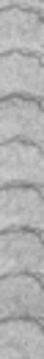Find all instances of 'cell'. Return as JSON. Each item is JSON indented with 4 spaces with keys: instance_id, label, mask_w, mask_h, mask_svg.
Masks as SVG:
<instances>
[{
    "instance_id": "cell-1",
    "label": "cell",
    "mask_w": 44,
    "mask_h": 359,
    "mask_svg": "<svg viewBox=\"0 0 44 359\" xmlns=\"http://www.w3.org/2000/svg\"><path fill=\"white\" fill-rule=\"evenodd\" d=\"M41 98L33 95H3L0 104V140H30L36 146L44 143V115Z\"/></svg>"
},
{
    "instance_id": "cell-2",
    "label": "cell",
    "mask_w": 44,
    "mask_h": 359,
    "mask_svg": "<svg viewBox=\"0 0 44 359\" xmlns=\"http://www.w3.org/2000/svg\"><path fill=\"white\" fill-rule=\"evenodd\" d=\"M44 48V20L41 8L33 6H3L0 14V50H33Z\"/></svg>"
},
{
    "instance_id": "cell-3",
    "label": "cell",
    "mask_w": 44,
    "mask_h": 359,
    "mask_svg": "<svg viewBox=\"0 0 44 359\" xmlns=\"http://www.w3.org/2000/svg\"><path fill=\"white\" fill-rule=\"evenodd\" d=\"M0 275H44V244L33 230H6L0 238Z\"/></svg>"
},
{
    "instance_id": "cell-4",
    "label": "cell",
    "mask_w": 44,
    "mask_h": 359,
    "mask_svg": "<svg viewBox=\"0 0 44 359\" xmlns=\"http://www.w3.org/2000/svg\"><path fill=\"white\" fill-rule=\"evenodd\" d=\"M0 227L6 230H44V199L41 188L8 185L0 194Z\"/></svg>"
},
{
    "instance_id": "cell-5",
    "label": "cell",
    "mask_w": 44,
    "mask_h": 359,
    "mask_svg": "<svg viewBox=\"0 0 44 359\" xmlns=\"http://www.w3.org/2000/svg\"><path fill=\"white\" fill-rule=\"evenodd\" d=\"M0 182L8 185H44V154L30 140H8L0 149Z\"/></svg>"
},
{
    "instance_id": "cell-6",
    "label": "cell",
    "mask_w": 44,
    "mask_h": 359,
    "mask_svg": "<svg viewBox=\"0 0 44 359\" xmlns=\"http://www.w3.org/2000/svg\"><path fill=\"white\" fill-rule=\"evenodd\" d=\"M0 87L3 95H33L44 93L41 53L33 50H3L0 56Z\"/></svg>"
},
{
    "instance_id": "cell-7",
    "label": "cell",
    "mask_w": 44,
    "mask_h": 359,
    "mask_svg": "<svg viewBox=\"0 0 44 359\" xmlns=\"http://www.w3.org/2000/svg\"><path fill=\"white\" fill-rule=\"evenodd\" d=\"M0 314L3 320L28 317L41 323L44 320V289L41 278L33 275H8L0 283Z\"/></svg>"
},
{
    "instance_id": "cell-8",
    "label": "cell",
    "mask_w": 44,
    "mask_h": 359,
    "mask_svg": "<svg viewBox=\"0 0 44 359\" xmlns=\"http://www.w3.org/2000/svg\"><path fill=\"white\" fill-rule=\"evenodd\" d=\"M0 359H44L41 323L28 317L3 320L0 328Z\"/></svg>"
},
{
    "instance_id": "cell-9",
    "label": "cell",
    "mask_w": 44,
    "mask_h": 359,
    "mask_svg": "<svg viewBox=\"0 0 44 359\" xmlns=\"http://www.w3.org/2000/svg\"><path fill=\"white\" fill-rule=\"evenodd\" d=\"M11 3H19V6H33V8H41V0H3V6H11Z\"/></svg>"
}]
</instances>
